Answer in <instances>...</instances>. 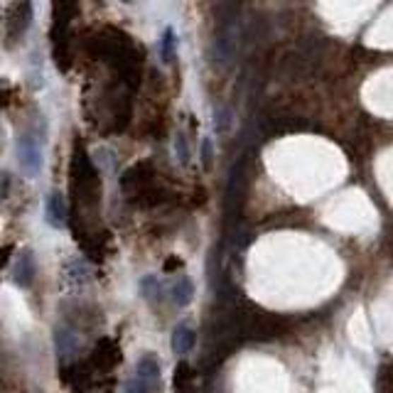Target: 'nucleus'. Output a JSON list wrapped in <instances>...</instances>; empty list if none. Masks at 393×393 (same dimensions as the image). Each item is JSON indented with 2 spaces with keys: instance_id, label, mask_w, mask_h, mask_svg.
Returning a JSON list of instances; mask_svg holds the SVG:
<instances>
[{
  "instance_id": "8",
  "label": "nucleus",
  "mask_w": 393,
  "mask_h": 393,
  "mask_svg": "<svg viewBox=\"0 0 393 393\" xmlns=\"http://www.w3.org/2000/svg\"><path fill=\"white\" fill-rule=\"evenodd\" d=\"M30 18H33V5H30V3H15V5H10L8 25H5V35H8L10 42H13L15 37H20V35L28 30Z\"/></svg>"
},
{
  "instance_id": "2",
  "label": "nucleus",
  "mask_w": 393,
  "mask_h": 393,
  "mask_svg": "<svg viewBox=\"0 0 393 393\" xmlns=\"http://www.w3.org/2000/svg\"><path fill=\"white\" fill-rule=\"evenodd\" d=\"M121 187L128 194L133 204L141 206H155L165 199V189L158 182V172H155L153 163H138L128 168L121 177Z\"/></svg>"
},
{
  "instance_id": "13",
  "label": "nucleus",
  "mask_w": 393,
  "mask_h": 393,
  "mask_svg": "<svg viewBox=\"0 0 393 393\" xmlns=\"http://www.w3.org/2000/svg\"><path fill=\"white\" fill-rule=\"evenodd\" d=\"M47 221L52 226H61L66 221V206L59 194H52L47 199Z\"/></svg>"
},
{
  "instance_id": "5",
  "label": "nucleus",
  "mask_w": 393,
  "mask_h": 393,
  "mask_svg": "<svg viewBox=\"0 0 393 393\" xmlns=\"http://www.w3.org/2000/svg\"><path fill=\"white\" fill-rule=\"evenodd\" d=\"M89 364L96 374H108V371L116 369L121 364V346H118L116 339L111 337L98 339V344L94 346V351L89 356Z\"/></svg>"
},
{
  "instance_id": "6",
  "label": "nucleus",
  "mask_w": 393,
  "mask_h": 393,
  "mask_svg": "<svg viewBox=\"0 0 393 393\" xmlns=\"http://www.w3.org/2000/svg\"><path fill=\"white\" fill-rule=\"evenodd\" d=\"M59 379L74 393H89L96 384V371L91 369L89 361L86 364H69L59 371Z\"/></svg>"
},
{
  "instance_id": "4",
  "label": "nucleus",
  "mask_w": 393,
  "mask_h": 393,
  "mask_svg": "<svg viewBox=\"0 0 393 393\" xmlns=\"http://www.w3.org/2000/svg\"><path fill=\"white\" fill-rule=\"evenodd\" d=\"M160 384V361L155 356H143L133 379H128L126 393H153Z\"/></svg>"
},
{
  "instance_id": "15",
  "label": "nucleus",
  "mask_w": 393,
  "mask_h": 393,
  "mask_svg": "<svg viewBox=\"0 0 393 393\" xmlns=\"http://www.w3.org/2000/svg\"><path fill=\"white\" fill-rule=\"evenodd\" d=\"M175 150H177V155H180V163L187 165L189 163V148H187L184 136H177V141H175Z\"/></svg>"
},
{
  "instance_id": "11",
  "label": "nucleus",
  "mask_w": 393,
  "mask_h": 393,
  "mask_svg": "<svg viewBox=\"0 0 393 393\" xmlns=\"http://www.w3.org/2000/svg\"><path fill=\"white\" fill-rule=\"evenodd\" d=\"M194 342H196L194 332L187 327V324H182V327H177L175 329V334H172V351L175 354H180V356H184V354L192 351Z\"/></svg>"
},
{
  "instance_id": "1",
  "label": "nucleus",
  "mask_w": 393,
  "mask_h": 393,
  "mask_svg": "<svg viewBox=\"0 0 393 393\" xmlns=\"http://www.w3.org/2000/svg\"><path fill=\"white\" fill-rule=\"evenodd\" d=\"M69 182L71 192L76 196V204L81 206L98 204V199H101V177H98V170L94 168L89 155H86L84 146H79V143H76L74 153H71Z\"/></svg>"
},
{
  "instance_id": "12",
  "label": "nucleus",
  "mask_w": 393,
  "mask_h": 393,
  "mask_svg": "<svg viewBox=\"0 0 393 393\" xmlns=\"http://www.w3.org/2000/svg\"><path fill=\"white\" fill-rule=\"evenodd\" d=\"M194 295V286L189 278H177V283L172 286V303L177 305V307H184V305H189V300H192Z\"/></svg>"
},
{
  "instance_id": "14",
  "label": "nucleus",
  "mask_w": 393,
  "mask_h": 393,
  "mask_svg": "<svg viewBox=\"0 0 393 393\" xmlns=\"http://www.w3.org/2000/svg\"><path fill=\"white\" fill-rule=\"evenodd\" d=\"M172 45H175V33L168 28L165 30V35H163V59L165 61L172 59Z\"/></svg>"
},
{
  "instance_id": "3",
  "label": "nucleus",
  "mask_w": 393,
  "mask_h": 393,
  "mask_svg": "<svg viewBox=\"0 0 393 393\" xmlns=\"http://www.w3.org/2000/svg\"><path fill=\"white\" fill-rule=\"evenodd\" d=\"M76 15V5L59 3L54 5V25H52V42H54L57 64L66 69L71 61V18Z\"/></svg>"
},
{
  "instance_id": "16",
  "label": "nucleus",
  "mask_w": 393,
  "mask_h": 393,
  "mask_svg": "<svg viewBox=\"0 0 393 393\" xmlns=\"http://www.w3.org/2000/svg\"><path fill=\"white\" fill-rule=\"evenodd\" d=\"M182 266V261H180V258H170L168 263H165V271H172V268H180Z\"/></svg>"
},
{
  "instance_id": "17",
  "label": "nucleus",
  "mask_w": 393,
  "mask_h": 393,
  "mask_svg": "<svg viewBox=\"0 0 393 393\" xmlns=\"http://www.w3.org/2000/svg\"><path fill=\"white\" fill-rule=\"evenodd\" d=\"M211 163V153H209V141H204V165Z\"/></svg>"
},
{
  "instance_id": "9",
  "label": "nucleus",
  "mask_w": 393,
  "mask_h": 393,
  "mask_svg": "<svg viewBox=\"0 0 393 393\" xmlns=\"http://www.w3.org/2000/svg\"><path fill=\"white\" fill-rule=\"evenodd\" d=\"M35 278V261H33V253L23 251L18 258V268H15V283L20 288H28Z\"/></svg>"
},
{
  "instance_id": "10",
  "label": "nucleus",
  "mask_w": 393,
  "mask_h": 393,
  "mask_svg": "<svg viewBox=\"0 0 393 393\" xmlns=\"http://www.w3.org/2000/svg\"><path fill=\"white\" fill-rule=\"evenodd\" d=\"M175 393H194V371L187 361L175 366Z\"/></svg>"
},
{
  "instance_id": "7",
  "label": "nucleus",
  "mask_w": 393,
  "mask_h": 393,
  "mask_svg": "<svg viewBox=\"0 0 393 393\" xmlns=\"http://www.w3.org/2000/svg\"><path fill=\"white\" fill-rule=\"evenodd\" d=\"M18 160L20 168L28 175H37L42 170V150H40L37 141L30 136H23L18 141Z\"/></svg>"
}]
</instances>
